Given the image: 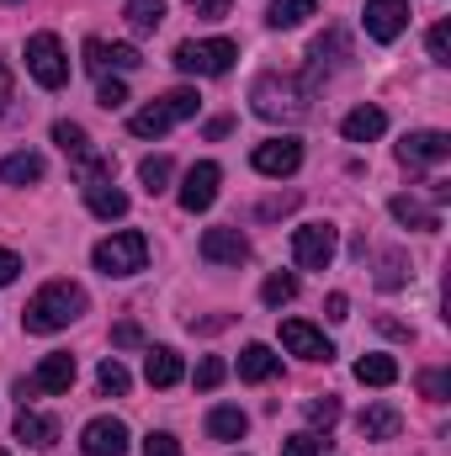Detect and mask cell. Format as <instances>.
Instances as JSON below:
<instances>
[{"label": "cell", "instance_id": "6da1fadb", "mask_svg": "<svg viewBox=\"0 0 451 456\" xmlns=\"http://www.w3.org/2000/svg\"><path fill=\"white\" fill-rule=\"evenodd\" d=\"M80 314H86V287H75V281H48V287L21 308V324H27V335H59V330H70Z\"/></svg>", "mask_w": 451, "mask_h": 456}, {"label": "cell", "instance_id": "7a4b0ae2", "mask_svg": "<svg viewBox=\"0 0 451 456\" xmlns=\"http://www.w3.org/2000/svg\"><path fill=\"white\" fill-rule=\"evenodd\" d=\"M255 112L266 122H298L308 117V102H314V80H292V75H260L255 91H250Z\"/></svg>", "mask_w": 451, "mask_h": 456}, {"label": "cell", "instance_id": "3957f363", "mask_svg": "<svg viewBox=\"0 0 451 456\" xmlns=\"http://www.w3.org/2000/svg\"><path fill=\"white\" fill-rule=\"evenodd\" d=\"M197 107H202V96H197V91H170V96H160V102H149L144 112L127 117V127H133V138H165L176 122L197 117Z\"/></svg>", "mask_w": 451, "mask_h": 456}, {"label": "cell", "instance_id": "277c9868", "mask_svg": "<svg viewBox=\"0 0 451 456\" xmlns=\"http://www.w3.org/2000/svg\"><path fill=\"white\" fill-rule=\"evenodd\" d=\"M91 260H96L102 276H133V271L149 265V239H144L138 228H122V233L102 239V244L91 249Z\"/></svg>", "mask_w": 451, "mask_h": 456}, {"label": "cell", "instance_id": "5b68a950", "mask_svg": "<svg viewBox=\"0 0 451 456\" xmlns=\"http://www.w3.org/2000/svg\"><path fill=\"white\" fill-rule=\"evenodd\" d=\"M27 75L43 91H64L70 86V59H64V43L53 32H32L27 37Z\"/></svg>", "mask_w": 451, "mask_h": 456}, {"label": "cell", "instance_id": "8992f818", "mask_svg": "<svg viewBox=\"0 0 451 456\" xmlns=\"http://www.w3.org/2000/svg\"><path fill=\"white\" fill-rule=\"evenodd\" d=\"M234 59H239V48L228 43V37H208V43H181L176 48V69L181 75H202V80H218V75H228L234 69Z\"/></svg>", "mask_w": 451, "mask_h": 456}, {"label": "cell", "instance_id": "52a82bcc", "mask_svg": "<svg viewBox=\"0 0 451 456\" xmlns=\"http://www.w3.org/2000/svg\"><path fill=\"white\" fill-rule=\"evenodd\" d=\"M335 249H340L335 224H303V228H292V255H298V265H303V271H330Z\"/></svg>", "mask_w": 451, "mask_h": 456}, {"label": "cell", "instance_id": "ba28073f", "mask_svg": "<svg viewBox=\"0 0 451 456\" xmlns=\"http://www.w3.org/2000/svg\"><path fill=\"white\" fill-rule=\"evenodd\" d=\"M361 27H366L372 43H393V37H404V27H409V0H366Z\"/></svg>", "mask_w": 451, "mask_h": 456}, {"label": "cell", "instance_id": "9c48e42d", "mask_svg": "<svg viewBox=\"0 0 451 456\" xmlns=\"http://www.w3.org/2000/svg\"><path fill=\"white\" fill-rule=\"evenodd\" d=\"M250 165H255L260 175H271V181L298 175V165H303V143H298V138H266V143L250 154Z\"/></svg>", "mask_w": 451, "mask_h": 456}, {"label": "cell", "instance_id": "30bf717a", "mask_svg": "<svg viewBox=\"0 0 451 456\" xmlns=\"http://www.w3.org/2000/svg\"><path fill=\"white\" fill-rule=\"evenodd\" d=\"M218 181H224V170H218L213 159L192 165L186 181H181V208H186V213H208V208L218 202Z\"/></svg>", "mask_w": 451, "mask_h": 456}, {"label": "cell", "instance_id": "8fae6325", "mask_svg": "<svg viewBox=\"0 0 451 456\" xmlns=\"http://www.w3.org/2000/svg\"><path fill=\"white\" fill-rule=\"evenodd\" d=\"M447 154H451V138L447 133H436V127H425V133H404V143H398V165H409V170L441 165Z\"/></svg>", "mask_w": 451, "mask_h": 456}, {"label": "cell", "instance_id": "7c38bea8", "mask_svg": "<svg viewBox=\"0 0 451 456\" xmlns=\"http://www.w3.org/2000/svg\"><path fill=\"white\" fill-rule=\"evenodd\" d=\"M80 452L86 456H127V425L112 419V414L91 419V425L80 430Z\"/></svg>", "mask_w": 451, "mask_h": 456}, {"label": "cell", "instance_id": "4fadbf2b", "mask_svg": "<svg viewBox=\"0 0 451 456\" xmlns=\"http://www.w3.org/2000/svg\"><path fill=\"white\" fill-rule=\"evenodd\" d=\"M282 345L303 361H335V345L324 340V330H314L308 319H282Z\"/></svg>", "mask_w": 451, "mask_h": 456}, {"label": "cell", "instance_id": "5bb4252c", "mask_svg": "<svg viewBox=\"0 0 451 456\" xmlns=\"http://www.w3.org/2000/svg\"><path fill=\"white\" fill-rule=\"evenodd\" d=\"M32 393H70L75 387V355L70 350H53V355H43L37 361V371L32 377H21Z\"/></svg>", "mask_w": 451, "mask_h": 456}, {"label": "cell", "instance_id": "9a60e30c", "mask_svg": "<svg viewBox=\"0 0 451 456\" xmlns=\"http://www.w3.org/2000/svg\"><path fill=\"white\" fill-rule=\"evenodd\" d=\"M202 260H213V265H244L250 260V239L239 228H208L202 233Z\"/></svg>", "mask_w": 451, "mask_h": 456}, {"label": "cell", "instance_id": "2e32d148", "mask_svg": "<svg viewBox=\"0 0 451 456\" xmlns=\"http://www.w3.org/2000/svg\"><path fill=\"white\" fill-rule=\"evenodd\" d=\"M86 64H91L96 75H107V69H122V75H127V69H138L144 59H138V48H133V43H107V37H91V43H86Z\"/></svg>", "mask_w": 451, "mask_h": 456}, {"label": "cell", "instance_id": "e0dca14e", "mask_svg": "<svg viewBox=\"0 0 451 456\" xmlns=\"http://www.w3.org/2000/svg\"><path fill=\"white\" fill-rule=\"evenodd\" d=\"M144 377H149V387H176V382L186 377L181 350H170V345H149V355H144Z\"/></svg>", "mask_w": 451, "mask_h": 456}, {"label": "cell", "instance_id": "ac0fdd59", "mask_svg": "<svg viewBox=\"0 0 451 456\" xmlns=\"http://www.w3.org/2000/svg\"><path fill=\"white\" fill-rule=\"evenodd\" d=\"M356 430H361V441H398L404 414H398L393 403H372V409L356 414Z\"/></svg>", "mask_w": 451, "mask_h": 456}, {"label": "cell", "instance_id": "d6986e66", "mask_svg": "<svg viewBox=\"0 0 451 456\" xmlns=\"http://www.w3.org/2000/svg\"><path fill=\"white\" fill-rule=\"evenodd\" d=\"M340 133H345L350 143H372V138L388 133V112H382V107H356V112H345Z\"/></svg>", "mask_w": 451, "mask_h": 456}, {"label": "cell", "instance_id": "ffe728a7", "mask_svg": "<svg viewBox=\"0 0 451 456\" xmlns=\"http://www.w3.org/2000/svg\"><path fill=\"white\" fill-rule=\"evenodd\" d=\"M276 366H282V355L271 345H244L239 350V382H266V377H276Z\"/></svg>", "mask_w": 451, "mask_h": 456}, {"label": "cell", "instance_id": "44dd1931", "mask_svg": "<svg viewBox=\"0 0 451 456\" xmlns=\"http://www.w3.org/2000/svg\"><path fill=\"white\" fill-rule=\"evenodd\" d=\"M388 213H393L398 224L420 228V233H436V228H441V213H436V208H425L420 197H393V202H388Z\"/></svg>", "mask_w": 451, "mask_h": 456}, {"label": "cell", "instance_id": "7402d4cb", "mask_svg": "<svg viewBox=\"0 0 451 456\" xmlns=\"http://www.w3.org/2000/svg\"><path fill=\"white\" fill-rule=\"evenodd\" d=\"M16 441H27V446H53V441H59V419L21 409V414H16Z\"/></svg>", "mask_w": 451, "mask_h": 456}, {"label": "cell", "instance_id": "603a6c76", "mask_svg": "<svg viewBox=\"0 0 451 456\" xmlns=\"http://www.w3.org/2000/svg\"><path fill=\"white\" fill-rule=\"evenodd\" d=\"M0 181H5V186H32V181H43V159L27 154V149H21V154H5V159H0Z\"/></svg>", "mask_w": 451, "mask_h": 456}, {"label": "cell", "instance_id": "cb8c5ba5", "mask_svg": "<svg viewBox=\"0 0 451 456\" xmlns=\"http://www.w3.org/2000/svg\"><path fill=\"white\" fill-rule=\"evenodd\" d=\"M244 430H250V419H244V409H234V403H218V409L208 414V436H213V441H244Z\"/></svg>", "mask_w": 451, "mask_h": 456}, {"label": "cell", "instance_id": "d4e9b609", "mask_svg": "<svg viewBox=\"0 0 451 456\" xmlns=\"http://www.w3.org/2000/svg\"><path fill=\"white\" fill-rule=\"evenodd\" d=\"M356 382H366V387H393V382H398V361H393V355H361V361H356Z\"/></svg>", "mask_w": 451, "mask_h": 456}, {"label": "cell", "instance_id": "484cf974", "mask_svg": "<svg viewBox=\"0 0 451 456\" xmlns=\"http://www.w3.org/2000/svg\"><path fill=\"white\" fill-rule=\"evenodd\" d=\"M86 208H91L96 218H122V213H127V191H117L112 181L86 186Z\"/></svg>", "mask_w": 451, "mask_h": 456}, {"label": "cell", "instance_id": "4316f807", "mask_svg": "<svg viewBox=\"0 0 451 456\" xmlns=\"http://www.w3.org/2000/svg\"><path fill=\"white\" fill-rule=\"evenodd\" d=\"M314 11H319V0H271L266 21H271L276 32H287V27H303V21H308Z\"/></svg>", "mask_w": 451, "mask_h": 456}, {"label": "cell", "instance_id": "83f0119b", "mask_svg": "<svg viewBox=\"0 0 451 456\" xmlns=\"http://www.w3.org/2000/svg\"><path fill=\"white\" fill-rule=\"evenodd\" d=\"M127 27L133 32H160V21H165V0H127Z\"/></svg>", "mask_w": 451, "mask_h": 456}, {"label": "cell", "instance_id": "f1b7e54d", "mask_svg": "<svg viewBox=\"0 0 451 456\" xmlns=\"http://www.w3.org/2000/svg\"><path fill=\"white\" fill-rule=\"evenodd\" d=\"M260 297H266V308L292 303V297H298V276H292V271H271V276H266V287H260Z\"/></svg>", "mask_w": 451, "mask_h": 456}, {"label": "cell", "instance_id": "f546056e", "mask_svg": "<svg viewBox=\"0 0 451 456\" xmlns=\"http://www.w3.org/2000/svg\"><path fill=\"white\" fill-rule=\"evenodd\" d=\"M53 143H59L70 159L91 154V138H86V127H80V122H53Z\"/></svg>", "mask_w": 451, "mask_h": 456}, {"label": "cell", "instance_id": "4dcf8cb0", "mask_svg": "<svg viewBox=\"0 0 451 456\" xmlns=\"http://www.w3.org/2000/svg\"><path fill=\"white\" fill-rule=\"evenodd\" d=\"M404 281H409V260H404L398 249H388L382 265H377V287H382V292H398Z\"/></svg>", "mask_w": 451, "mask_h": 456}, {"label": "cell", "instance_id": "1f68e13d", "mask_svg": "<svg viewBox=\"0 0 451 456\" xmlns=\"http://www.w3.org/2000/svg\"><path fill=\"white\" fill-rule=\"evenodd\" d=\"M127 382H133V377H127V366H122L117 355H107V361H102V371H96V387H102L107 398H122V393H127Z\"/></svg>", "mask_w": 451, "mask_h": 456}, {"label": "cell", "instance_id": "d6a6232c", "mask_svg": "<svg viewBox=\"0 0 451 456\" xmlns=\"http://www.w3.org/2000/svg\"><path fill=\"white\" fill-rule=\"evenodd\" d=\"M75 181H80V186H102V181H112V159H102V154H80V159H75Z\"/></svg>", "mask_w": 451, "mask_h": 456}, {"label": "cell", "instance_id": "836d02e7", "mask_svg": "<svg viewBox=\"0 0 451 456\" xmlns=\"http://www.w3.org/2000/svg\"><path fill=\"white\" fill-rule=\"evenodd\" d=\"M138 181H144V191L154 197V191H165V181H170V159L165 154H149L144 165H138Z\"/></svg>", "mask_w": 451, "mask_h": 456}, {"label": "cell", "instance_id": "e575fe53", "mask_svg": "<svg viewBox=\"0 0 451 456\" xmlns=\"http://www.w3.org/2000/svg\"><path fill=\"white\" fill-rule=\"evenodd\" d=\"M340 59H345V32L319 37V43H314V80L324 75V64H340Z\"/></svg>", "mask_w": 451, "mask_h": 456}, {"label": "cell", "instance_id": "d590c367", "mask_svg": "<svg viewBox=\"0 0 451 456\" xmlns=\"http://www.w3.org/2000/svg\"><path fill=\"white\" fill-rule=\"evenodd\" d=\"M308 419H314L319 430H330V425L340 419V398H335V393H319V398H308Z\"/></svg>", "mask_w": 451, "mask_h": 456}, {"label": "cell", "instance_id": "8d00e7d4", "mask_svg": "<svg viewBox=\"0 0 451 456\" xmlns=\"http://www.w3.org/2000/svg\"><path fill=\"white\" fill-rule=\"evenodd\" d=\"M324 452V441L314 436V430H303V436H287L282 441V456H319Z\"/></svg>", "mask_w": 451, "mask_h": 456}, {"label": "cell", "instance_id": "74e56055", "mask_svg": "<svg viewBox=\"0 0 451 456\" xmlns=\"http://www.w3.org/2000/svg\"><path fill=\"white\" fill-rule=\"evenodd\" d=\"M224 377H228V366L218 361V355H208V361L197 366V387H202V393H213V387H218Z\"/></svg>", "mask_w": 451, "mask_h": 456}, {"label": "cell", "instance_id": "f35d334b", "mask_svg": "<svg viewBox=\"0 0 451 456\" xmlns=\"http://www.w3.org/2000/svg\"><path fill=\"white\" fill-rule=\"evenodd\" d=\"M420 393H425L430 403H441V398L451 393V377L447 371H420Z\"/></svg>", "mask_w": 451, "mask_h": 456}, {"label": "cell", "instance_id": "ab89813d", "mask_svg": "<svg viewBox=\"0 0 451 456\" xmlns=\"http://www.w3.org/2000/svg\"><path fill=\"white\" fill-rule=\"evenodd\" d=\"M430 59H436V64H451V27L447 21L430 27Z\"/></svg>", "mask_w": 451, "mask_h": 456}, {"label": "cell", "instance_id": "60d3db41", "mask_svg": "<svg viewBox=\"0 0 451 456\" xmlns=\"http://www.w3.org/2000/svg\"><path fill=\"white\" fill-rule=\"evenodd\" d=\"M96 102H102L107 112H117V107H127V86H122V80H102V91H96Z\"/></svg>", "mask_w": 451, "mask_h": 456}, {"label": "cell", "instance_id": "b9f144b4", "mask_svg": "<svg viewBox=\"0 0 451 456\" xmlns=\"http://www.w3.org/2000/svg\"><path fill=\"white\" fill-rule=\"evenodd\" d=\"M144 456H181V441L165 436V430H154V436L144 441Z\"/></svg>", "mask_w": 451, "mask_h": 456}, {"label": "cell", "instance_id": "7bdbcfd3", "mask_svg": "<svg viewBox=\"0 0 451 456\" xmlns=\"http://www.w3.org/2000/svg\"><path fill=\"white\" fill-rule=\"evenodd\" d=\"M112 345H117V350H133V345H144V330H138L133 319H122V324L112 330Z\"/></svg>", "mask_w": 451, "mask_h": 456}, {"label": "cell", "instance_id": "ee69618b", "mask_svg": "<svg viewBox=\"0 0 451 456\" xmlns=\"http://www.w3.org/2000/svg\"><path fill=\"white\" fill-rule=\"evenodd\" d=\"M228 5H234V0H192V16H202V21H224Z\"/></svg>", "mask_w": 451, "mask_h": 456}, {"label": "cell", "instance_id": "f6af8a7d", "mask_svg": "<svg viewBox=\"0 0 451 456\" xmlns=\"http://www.w3.org/2000/svg\"><path fill=\"white\" fill-rule=\"evenodd\" d=\"M298 208V191H287V197H271V202H260V218H282V213H292Z\"/></svg>", "mask_w": 451, "mask_h": 456}, {"label": "cell", "instance_id": "bcb514c9", "mask_svg": "<svg viewBox=\"0 0 451 456\" xmlns=\"http://www.w3.org/2000/svg\"><path fill=\"white\" fill-rule=\"evenodd\" d=\"M324 319H335V324L350 319V297H345V292H330V297H324Z\"/></svg>", "mask_w": 451, "mask_h": 456}, {"label": "cell", "instance_id": "7dc6e473", "mask_svg": "<svg viewBox=\"0 0 451 456\" xmlns=\"http://www.w3.org/2000/svg\"><path fill=\"white\" fill-rule=\"evenodd\" d=\"M21 276V255H11V249H0V287H11Z\"/></svg>", "mask_w": 451, "mask_h": 456}, {"label": "cell", "instance_id": "c3c4849f", "mask_svg": "<svg viewBox=\"0 0 451 456\" xmlns=\"http://www.w3.org/2000/svg\"><path fill=\"white\" fill-rule=\"evenodd\" d=\"M5 107H11V69L0 64V117H5Z\"/></svg>", "mask_w": 451, "mask_h": 456}, {"label": "cell", "instance_id": "681fc988", "mask_svg": "<svg viewBox=\"0 0 451 456\" xmlns=\"http://www.w3.org/2000/svg\"><path fill=\"white\" fill-rule=\"evenodd\" d=\"M228 127H234V122H228V117H213V122H208V138H224Z\"/></svg>", "mask_w": 451, "mask_h": 456}, {"label": "cell", "instance_id": "f907efd6", "mask_svg": "<svg viewBox=\"0 0 451 456\" xmlns=\"http://www.w3.org/2000/svg\"><path fill=\"white\" fill-rule=\"evenodd\" d=\"M0 456H5V452H0Z\"/></svg>", "mask_w": 451, "mask_h": 456}]
</instances>
